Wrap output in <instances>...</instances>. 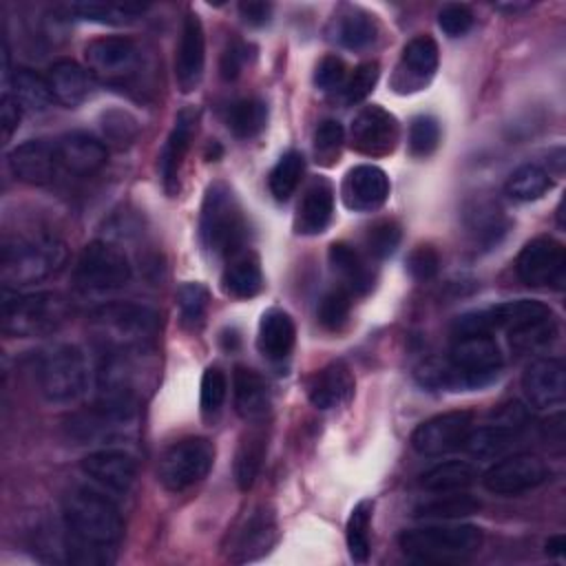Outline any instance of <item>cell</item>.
<instances>
[{
	"label": "cell",
	"mask_w": 566,
	"mask_h": 566,
	"mask_svg": "<svg viewBox=\"0 0 566 566\" xmlns=\"http://www.w3.org/2000/svg\"><path fill=\"white\" fill-rule=\"evenodd\" d=\"M11 95L15 97L20 108L29 113H44L55 102L46 77L38 75L31 69H18L11 77Z\"/></svg>",
	"instance_id": "obj_35"
},
{
	"label": "cell",
	"mask_w": 566,
	"mask_h": 566,
	"mask_svg": "<svg viewBox=\"0 0 566 566\" xmlns=\"http://www.w3.org/2000/svg\"><path fill=\"white\" fill-rule=\"evenodd\" d=\"M478 511H480L478 497H473L469 493H460V491H449V493H442L433 500L418 504L413 515L429 517V520H455V517L473 515Z\"/></svg>",
	"instance_id": "obj_38"
},
{
	"label": "cell",
	"mask_w": 566,
	"mask_h": 566,
	"mask_svg": "<svg viewBox=\"0 0 566 566\" xmlns=\"http://www.w3.org/2000/svg\"><path fill=\"white\" fill-rule=\"evenodd\" d=\"M400 548L424 564H451L467 559L482 546V531L473 524H429L402 531Z\"/></svg>",
	"instance_id": "obj_5"
},
{
	"label": "cell",
	"mask_w": 566,
	"mask_h": 566,
	"mask_svg": "<svg viewBox=\"0 0 566 566\" xmlns=\"http://www.w3.org/2000/svg\"><path fill=\"white\" fill-rule=\"evenodd\" d=\"M234 389V407L237 413L245 420H261L270 409V391L259 371L252 367L239 365L232 374Z\"/></svg>",
	"instance_id": "obj_29"
},
{
	"label": "cell",
	"mask_w": 566,
	"mask_h": 566,
	"mask_svg": "<svg viewBox=\"0 0 566 566\" xmlns=\"http://www.w3.org/2000/svg\"><path fill=\"white\" fill-rule=\"evenodd\" d=\"M329 33L332 40H336L345 49H365L376 40L378 27L369 13L349 7L343 13L334 15Z\"/></svg>",
	"instance_id": "obj_33"
},
{
	"label": "cell",
	"mask_w": 566,
	"mask_h": 566,
	"mask_svg": "<svg viewBox=\"0 0 566 566\" xmlns=\"http://www.w3.org/2000/svg\"><path fill=\"white\" fill-rule=\"evenodd\" d=\"M20 117H22L20 104L15 102V97L11 93H4L2 99H0V126H2V139L4 142L11 139L13 130L20 124Z\"/></svg>",
	"instance_id": "obj_56"
},
{
	"label": "cell",
	"mask_w": 566,
	"mask_h": 566,
	"mask_svg": "<svg viewBox=\"0 0 566 566\" xmlns=\"http://www.w3.org/2000/svg\"><path fill=\"white\" fill-rule=\"evenodd\" d=\"M526 402L535 409H553L566 400V369L557 358L533 360L522 376Z\"/></svg>",
	"instance_id": "obj_17"
},
{
	"label": "cell",
	"mask_w": 566,
	"mask_h": 566,
	"mask_svg": "<svg viewBox=\"0 0 566 566\" xmlns=\"http://www.w3.org/2000/svg\"><path fill=\"white\" fill-rule=\"evenodd\" d=\"M471 424L473 413L467 409L438 413L416 427V431L411 433V447L420 455H444L449 451L462 449V442L471 431Z\"/></svg>",
	"instance_id": "obj_13"
},
{
	"label": "cell",
	"mask_w": 566,
	"mask_h": 566,
	"mask_svg": "<svg viewBox=\"0 0 566 566\" xmlns=\"http://www.w3.org/2000/svg\"><path fill=\"white\" fill-rule=\"evenodd\" d=\"M245 230V217L232 188L226 181H212L206 188L199 214L203 248L214 256H232L243 245Z\"/></svg>",
	"instance_id": "obj_4"
},
{
	"label": "cell",
	"mask_w": 566,
	"mask_h": 566,
	"mask_svg": "<svg viewBox=\"0 0 566 566\" xmlns=\"http://www.w3.org/2000/svg\"><path fill=\"white\" fill-rule=\"evenodd\" d=\"M438 71V44L431 35L409 40L391 75V88L400 95L422 91Z\"/></svg>",
	"instance_id": "obj_16"
},
{
	"label": "cell",
	"mask_w": 566,
	"mask_h": 566,
	"mask_svg": "<svg viewBox=\"0 0 566 566\" xmlns=\"http://www.w3.org/2000/svg\"><path fill=\"white\" fill-rule=\"evenodd\" d=\"M329 265L332 270L340 276V281L345 283L347 292L354 294H367L374 285V272L367 265V261L360 256V252L356 248H352L349 243H332L329 245Z\"/></svg>",
	"instance_id": "obj_32"
},
{
	"label": "cell",
	"mask_w": 566,
	"mask_h": 566,
	"mask_svg": "<svg viewBox=\"0 0 566 566\" xmlns=\"http://www.w3.org/2000/svg\"><path fill=\"white\" fill-rule=\"evenodd\" d=\"M66 261L64 243L49 232L18 234L2 243L0 276L7 287L40 283Z\"/></svg>",
	"instance_id": "obj_2"
},
{
	"label": "cell",
	"mask_w": 566,
	"mask_h": 566,
	"mask_svg": "<svg viewBox=\"0 0 566 566\" xmlns=\"http://www.w3.org/2000/svg\"><path fill=\"white\" fill-rule=\"evenodd\" d=\"M553 314L548 305L531 298H517V301H506L497 303L486 310L478 312H467L458 316L453 323V334L455 336H467V334H493L497 329L513 332L526 323H533L537 318H544Z\"/></svg>",
	"instance_id": "obj_10"
},
{
	"label": "cell",
	"mask_w": 566,
	"mask_h": 566,
	"mask_svg": "<svg viewBox=\"0 0 566 566\" xmlns=\"http://www.w3.org/2000/svg\"><path fill=\"white\" fill-rule=\"evenodd\" d=\"M102 133L104 139L117 148H124L128 144H133V139L139 133V124L137 119L119 108H111L106 113H102Z\"/></svg>",
	"instance_id": "obj_45"
},
{
	"label": "cell",
	"mask_w": 566,
	"mask_h": 566,
	"mask_svg": "<svg viewBox=\"0 0 566 566\" xmlns=\"http://www.w3.org/2000/svg\"><path fill=\"white\" fill-rule=\"evenodd\" d=\"M546 553H548V555H553V557H562V555H566V539H564V535H555V537H551V539L546 542Z\"/></svg>",
	"instance_id": "obj_58"
},
{
	"label": "cell",
	"mask_w": 566,
	"mask_h": 566,
	"mask_svg": "<svg viewBox=\"0 0 566 566\" xmlns=\"http://www.w3.org/2000/svg\"><path fill=\"white\" fill-rule=\"evenodd\" d=\"M296 340V327L287 312L283 310H268L259 321L256 347L268 360H283L292 354Z\"/></svg>",
	"instance_id": "obj_27"
},
{
	"label": "cell",
	"mask_w": 566,
	"mask_h": 566,
	"mask_svg": "<svg viewBox=\"0 0 566 566\" xmlns=\"http://www.w3.org/2000/svg\"><path fill=\"white\" fill-rule=\"evenodd\" d=\"M551 188L548 172L537 164H524L513 170L504 184V192L515 201H535Z\"/></svg>",
	"instance_id": "obj_39"
},
{
	"label": "cell",
	"mask_w": 566,
	"mask_h": 566,
	"mask_svg": "<svg viewBox=\"0 0 566 566\" xmlns=\"http://www.w3.org/2000/svg\"><path fill=\"white\" fill-rule=\"evenodd\" d=\"M528 7H531L528 2H502V4H495V9H500V11H509V13L524 11V9H528Z\"/></svg>",
	"instance_id": "obj_59"
},
{
	"label": "cell",
	"mask_w": 566,
	"mask_h": 566,
	"mask_svg": "<svg viewBox=\"0 0 566 566\" xmlns=\"http://www.w3.org/2000/svg\"><path fill=\"white\" fill-rule=\"evenodd\" d=\"M276 539V520L274 513L268 509H256L245 524L241 526V531L237 533L234 539V559L237 562H248V559H256L263 553H268L272 548Z\"/></svg>",
	"instance_id": "obj_28"
},
{
	"label": "cell",
	"mask_w": 566,
	"mask_h": 566,
	"mask_svg": "<svg viewBox=\"0 0 566 566\" xmlns=\"http://www.w3.org/2000/svg\"><path fill=\"white\" fill-rule=\"evenodd\" d=\"M347 66L338 55H325L314 71V84L323 91H334L345 84Z\"/></svg>",
	"instance_id": "obj_54"
},
{
	"label": "cell",
	"mask_w": 566,
	"mask_h": 566,
	"mask_svg": "<svg viewBox=\"0 0 566 566\" xmlns=\"http://www.w3.org/2000/svg\"><path fill=\"white\" fill-rule=\"evenodd\" d=\"M210 294L201 283H184L177 290V305H179V316L184 327L188 329H199L206 321Z\"/></svg>",
	"instance_id": "obj_44"
},
{
	"label": "cell",
	"mask_w": 566,
	"mask_h": 566,
	"mask_svg": "<svg viewBox=\"0 0 566 566\" xmlns=\"http://www.w3.org/2000/svg\"><path fill=\"white\" fill-rule=\"evenodd\" d=\"M343 203L354 212L378 210L389 197V177L382 168L360 164L347 170L340 186Z\"/></svg>",
	"instance_id": "obj_19"
},
{
	"label": "cell",
	"mask_w": 566,
	"mask_h": 566,
	"mask_svg": "<svg viewBox=\"0 0 566 566\" xmlns=\"http://www.w3.org/2000/svg\"><path fill=\"white\" fill-rule=\"evenodd\" d=\"M265 449H268V442H265L263 431L252 429V431L243 433V438L237 447V455H234V480L241 491L252 489V484L259 475V469L263 464Z\"/></svg>",
	"instance_id": "obj_36"
},
{
	"label": "cell",
	"mask_w": 566,
	"mask_h": 566,
	"mask_svg": "<svg viewBox=\"0 0 566 566\" xmlns=\"http://www.w3.org/2000/svg\"><path fill=\"white\" fill-rule=\"evenodd\" d=\"M206 66V33L197 13H186L175 55V77L184 93L199 86Z\"/></svg>",
	"instance_id": "obj_18"
},
{
	"label": "cell",
	"mask_w": 566,
	"mask_h": 566,
	"mask_svg": "<svg viewBox=\"0 0 566 566\" xmlns=\"http://www.w3.org/2000/svg\"><path fill=\"white\" fill-rule=\"evenodd\" d=\"M354 374L343 360H332L307 380V398L316 409H334L354 396Z\"/></svg>",
	"instance_id": "obj_22"
},
{
	"label": "cell",
	"mask_w": 566,
	"mask_h": 566,
	"mask_svg": "<svg viewBox=\"0 0 566 566\" xmlns=\"http://www.w3.org/2000/svg\"><path fill=\"white\" fill-rule=\"evenodd\" d=\"M88 365L80 347L57 345L38 367V385L44 400L53 405H69L86 391Z\"/></svg>",
	"instance_id": "obj_7"
},
{
	"label": "cell",
	"mask_w": 566,
	"mask_h": 566,
	"mask_svg": "<svg viewBox=\"0 0 566 566\" xmlns=\"http://www.w3.org/2000/svg\"><path fill=\"white\" fill-rule=\"evenodd\" d=\"M557 334V323L555 316L548 314L544 318H537L533 323H526L513 332H509V343L515 352H537L542 347H546Z\"/></svg>",
	"instance_id": "obj_43"
},
{
	"label": "cell",
	"mask_w": 566,
	"mask_h": 566,
	"mask_svg": "<svg viewBox=\"0 0 566 566\" xmlns=\"http://www.w3.org/2000/svg\"><path fill=\"white\" fill-rule=\"evenodd\" d=\"M303 170H305V159L298 150H287L285 155H281V159L274 164L268 177L270 192L274 195L276 201L290 199V195L296 190L301 181Z\"/></svg>",
	"instance_id": "obj_42"
},
{
	"label": "cell",
	"mask_w": 566,
	"mask_h": 566,
	"mask_svg": "<svg viewBox=\"0 0 566 566\" xmlns=\"http://www.w3.org/2000/svg\"><path fill=\"white\" fill-rule=\"evenodd\" d=\"M46 82L51 86L53 99L66 108H77L84 104L95 86L93 73L73 60L53 62L46 73Z\"/></svg>",
	"instance_id": "obj_26"
},
{
	"label": "cell",
	"mask_w": 566,
	"mask_h": 566,
	"mask_svg": "<svg viewBox=\"0 0 566 566\" xmlns=\"http://www.w3.org/2000/svg\"><path fill=\"white\" fill-rule=\"evenodd\" d=\"M268 106L259 97H243L232 104L228 113V126L239 139H250L265 128Z\"/></svg>",
	"instance_id": "obj_40"
},
{
	"label": "cell",
	"mask_w": 566,
	"mask_h": 566,
	"mask_svg": "<svg viewBox=\"0 0 566 566\" xmlns=\"http://www.w3.org/2000/svg\"><path fill=\"white\" fill-rule=\"evenodd\" d=\"M438 27L449 38H460L473 27V11L467 4H444L438 13Z\"/></svg>",
	"instance_id": "obj_52"
},
{
	"label": "cell",
	"mask_w": 566,
	"mask_h": 566,
	"mask_svg": "<svg viewBox=\"0 0 566 566\" xmlns=\"http://www.w3.org/2000/svg\"><path fill=\"white\" fill-rule=\"evenodd\" d=\"M400 237H402L400 226L391 219H382V221H378L369 228L365 243H367V250H369L371 256L385 259V256L396 252V248L400 243Z\"/></svg>",
	"instance_id": "obj_51"
},
{
	"label": "cell",
	"mask_w": 566,
	"mask_h": 566,
	"mask_svg": "<svg viewBox=\"0 0 566 566\" xmlns=\"http://www.w3.org/2000/svg\"><path fill=\"white\" fill-rule=\"evenodd\" d=\"M515 270L528 287H559L566 276V248L553 237H535L520 250Z\"/></svg>",
	"instance_id": "obj_11"
},
{
	"label": "cell",
	"mask_w": 566,
	"mask_h": 566,
	"mask_svg": "<svg viewBox=\"0 0 566 566\" xmlns=\"http://www.w3.org/2000/svg\"><path fill=\"white\" fill-rule=\"evenodd\" d=\"M349 310H352L349 292L345 287H336V290L327 292L321 298V303H318V323L329 332H338L347 323Z\"/></svg>",
	"instance_id": "obj_46"
},
{
	"label": "cell",
	"mask_w": 566,
	"mask_h": 566,
	"mask_svg": "<svg viewBox=\"0 0 566 566\" xmlns=\"http://www.w3.org/2000/svg\"><path fill=\"white\" fill-rule=\"evenodd\" d=\"M517 438H520V424L517 420L509 418L504 422L471 429L462 442V449L473 458L489 460L506 453L517 442Z\"/></svg>",
	"instance_id": "obj_30"
},
{
	"label": "cell",
	"mask_w": 566,
	"mask_h": 566,
	"mask_svg": "<svg viewBox=\"0 0 566 566\" xmlns=\"http://www.w3.org/2000/svg\"><path fill=\"white\" fill-rule=\"evenodd\" d=\"M88 323L111 352L126 354L153 345L159 332V312L144 303H106L93 310Z\"/></svg>",
	"instance_id": "obj_3"
},
{
	"label": "cell",
	"mask_w": 566,
	"mask_h": 566,
	"mask_svg": "<svg viewBox=\"0 0 566 566\" xmlns=\"http://www.w3.org/2000/svg\"><path fill=\"white\" fill-rule=\"evenodd\" d=\"M144 4L133 2H71L66 7L69 15L77 20L99 22V24H124L144 13Z\"/></svg>",
	"instance_id": "obj_37"
},
{
	"label": "cell",
	"mask_w": 566,
	"mask_h": 566,
	"mask_svg": "<svg viewBox=\"0 0 566 566\" xmlns=\"http://www.w3.org/2000/svg\"><path fill=\"white\" fill-rule=\"evenodd\" d=\"M11 172L31 186L51 184L60 168L57 146L46 139H29L9 153Z\"/></svg>",
	"instance_id": "obj_20"
},
{
	"label": "cell",
	"mask_w": 566,
	"mask_h": 566,
	"mask_svg": "<svg viewBox=\"0 0 566 566\" xmlns=\"http://www.w3.org/2000/svg\"><path fill=\"white\" fill-rule=\"evenodd\" d=\"M371 513H374V502L371 500H360L347 520L345 526V537H347V548L349 557L358 564H365L369 557V524H371Z\"/></svg>",
	"instance_id": "obj_41"
},
{
	"label": "cell",
	"mask_w": 566,
	"mask_h": 566,
	"mask_svg": "<svg viewBox=\"0 0 566 566\" xmlns=\"http://www.w3.org/2000/svg\"><path fill=\"white\" fill-rule=\"evenodd\" d=\"M62 520L69 533V559L77 564H108L119 544L124 522L111 497L95 489L77 486L62 502Z\"/></svg>",
	"instance_id": "obj_1"
},
{
	"label": "cell",
	"mask_w": 566,
	"mask_h": 566,
	"mask_svg": "<svg viewBox=\"0 0 566 566\" xmlns=\"http://www.w3.org/2000/svg\"><path fill=\"white\" fill-rule=\"evenodd\" d=\"M245 57H248L245 55V46L241 42H237V40L230 42L226 46V51L221 55V64H219L223 80H237L241 69H243V64H245Z\"/></svg>",
	"instance_id": "obj_55"
},
{
	"label": "cell",
	"mask_w": 566,
	"mask_h": 566,
	"mask_svg": "<svg viewBox=\"0 0 566 566\" xmlns=\"http://www.w3.org/2000/svg\"><path fill=\"white\" fill-rule=\"evenodd\" d=\"M239 13H241L245 24L261 27V24H265L270 20L272 4L270 2H261V0H248V2L239 4Z\"/></svg>",
	"instance_id": "obj_57"
},
{
	"label": "cell",
	"mask_w": 566,
	"mask_h": 566,
	"mask_svg": "<svg viewBox=\"0 0 566 566\" xmlns=\"http://www.w3.org/2000/svg\"><path fill=\"white\" fill-rule=\"evenodd\" d=\"M380 75L378 62H363L354 69L349 80L343 84V99L345 104H356L363 102L376 86Z\"/></svg>",
	"instance_id": "obj_50"
},
{
	"label": "cell",
	"mask_w": 566,
	"mask_h": 566,
	"mask_svg": "<svg viewBox=\"0 0 566 566\" xmlns=\"http://www.w3.org/2000/svg\"><path fill=\"white\" fill-rule=\"evenodd\" d=\"M214 462V447L208 438L190 436L170 444L159 458L157 475L164 489L184 491L208 475Z\"/></svg>",
	"instance_id": "obj_9"
},
{
	"label": "cell",
	"mask_w": 566,
	"mask_h": 566,
	"mask_svg": "<svg viewBox=\"0 0 566 566\" xmlns=\"http://www.w3.org/2000/svg\"><path fill=\"white\" fill-rule=\"evenodd\" d=\"M197 119H199L197 108H192V106L181 108L175 117V126L164 144L161 155H159V175H161L164 190L168 195H175L179 190V170H181L184 157L190 148V142L197 133Z\"/></svg>",
	"instance_id": "obj_21"
},
{
	"label": "cell",
	"mask_w": 566,
	"mask_h": 566,
	"mask_svg": "<svg viewBox=\"0 0 566 566\" xmlns=\"http://www.w3.org/2000/svg\"><path fill=\"white\" fill-rule=\"evenodd\" d=\"M334 214V188L325 177H314L298 201L296 217H294V230L298 234H321Z\"/></svg>",
	"instance_id": "obj_25"
},
{
	"label": "cell",
	"mask_w": 566,
	"mask_h": 566,
	"mask_svg": "<svg viewBox=\"0 0 566 566\" xmlns=\"http://www.w3.org/2000/svg\"><path fill=\"white\" fill-rule=\"evenodd\" d=\"M440 144V124L431 115H418L409 124V150L413 157H429Z\"/></svg>",
	"instance_id": "obj_47"
},
{
	"label": "cell",
	"mask_w": 566,
	"mask_h": 566,
	"mask_svg": "<svg viewBox=\"0 0 566 566\" xmlns=\"http://www.w3.org/2000/svg\"><path fill=\"white\" fill-rule=\"evenodd\" d=\"M57 157L60 166L77 177L95 175L106 164V146L82 130H73L62 135L57 142Z\"/></svg>",
	"instance_id": "obj_24"
},
{
	"label": "cell",
	"mask_w": 566,
	"mask_h": 566,
	"mask_svg": "<svg viewBox=\"0 0 566 566\" xmlns=\"http://www.w3.org/2000/svg\"><path fill=\"white\" fill-rule=\"evenodd\" d=\"M84 57L93 75L117 84L135 71L139 62V49L130 38L104 35L86 44Z\"/></svg>",
	"instance_id": "obj_15"
},
{
	"label": "cell",
	"mask_w": 566,
	"mask_h": 566,
	"mask_svg": "<svg viewBox=\"0 0 566 566\" xmlns=\"http://www.w3.org/2000/svg\"><path fill=\"white\" fill-rule=\"evenodd\" d=\"M475 480H478V471L473 464L464 460H449L424 471L420 478V484L431 493H449V491H464Z\"/></svg>",
	"instance_id": "obj_34"
},
{
	"label": "cell",
	"mask_w": 566,
	"mask_h": 566,
	"mask_svg": "<svg viewBox=\"0 0 566 566\" xmlns=\"http://www.w3.org/2000/svg\"><path fill=\"white\" fill-rule=\"evenodd\" d=\"M130 276L133 270L124 250L102 239L86 243L75 263V283L84 292H113L128 285Z\"/></svg>",
	"instance_id": "obj_8"
},
{
	"label": "cell",
	"mask_w": 566,
	"mask_h": 566,
	"mask_svg": "<svg viewBox=\"0 0 566 566\" xmlns=\"http://www.w3.org/2000/svg\"><path fill=\"white\" fill-rule=\"evenodd\" d=\"M398 119L378 104L365 106L356 113L349 128V144L356 153L367 157H385L398 144Z\"/></svg>",
	"instance_id": "obj_14"
},
{
	"label": "cell",
	"mask_w": 566,
	"mask_h": 566,
	"mask_svg": "<svg viewBox=\"0 0 566 566\" xmlns=\"http://www.w3.org/2000/svg\"><path fill=\"white\" fill-rule=\"evenodd\" d=\"M221 287L226 294L234 298H252L263 287V274L259 256L250 250H239L230 256L223 274H221Z\"/></svg>",
	"instance_id": "obj_31"
},
{
	"label": "cell",
	"mask_w": 566,
	"mask_h": 566,
	"mask_svg": "<svg viewBox=\"0 0 566 566\" xmlns=\"http://www.w3.org/2000/svg\"><path fill=\"white\" fill-rule=\"evenodd\" d=\"M69 316L66 301L55 292H31L4 296L0 310L2 332L18 338L55 332Z\"/></svg>",
	"instance_id": "obj_6"
},
{
	"label": "cell",
	"mask_w": 566,
	"mask_h": 566,
	"mask_svg": "<svg viewBox=\"0 0 566 566\" xmlns=\"http://www.w3.org/2000/svg\"><path fill=\"white\" fill-rule=\"evenodd\" d=\"M226 389H228V382L223 371L219 367H208L201 376V398H199L201 416L206 420H212L221 411L226 400Z\"/></svg>",
	"instance_id": "obj_48"
},
{
	"label": "cell",
	"mask_w": 566,
	"mask_h": 566,
	"mask_svg": "<svg viewBox=\"0 0 566 566\" xmlns=\"http://www.w3.org/2000/svg\"><path fill=\"white\" fill-rule=\"evenodd\" d=\"M80 469L84 475H88L93 482L102 484L104 489L124 493L130 489L135 480V460L126 451L119 449H102L88 453L82 462Z\"/></svg>",
	"instance_id": "obj_23"
},
{
	"label": "cell",
	"mask_w": 566,
	"mask_h": 566,
	"mask_svg": "<svg viewBox=\"0 0 566 566\" xmlns=\"http://www.w3.org/2000/svg\"><path fill=\"white\" fill-rule=\"evenodd\" d=\"M548 467L539 455L513 453L497 460L482 475V486L495 495H522L548 480Z\"/></svg>",
	"instance_id": "obj_12"
},
{
	"label": "cell",
	"mask_w": 566,
	"mask_h": 566,
	"mask_svg": "<svg viewBox=\"0 0 566 566\" xmlns=\"http://www.w3.org/2000/svg\"><path fill=\"white\" fill-rule=\"evenodd\" d=\"M440 256L431 245H416L407 256V270L416 281H429L438 274Z\"/></svg>",
	"instance_id": "obj_53"
},
{
	"label": "cell",
	"mask_w": 566,
	"mask_h": 566,
	"mask_svg": "<svg viewBox=\"0 0 566 566\" xmlns=\"http://www.w3.org/2000/svg\"><path fill=\"white\" fill-rule=\"evenodd\" d=\"M345 142V130L336 119H323L314 130V155L321 164H332Z\"/></svg>",
	"instance_id": "obj_49"
}]
</instances>
